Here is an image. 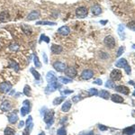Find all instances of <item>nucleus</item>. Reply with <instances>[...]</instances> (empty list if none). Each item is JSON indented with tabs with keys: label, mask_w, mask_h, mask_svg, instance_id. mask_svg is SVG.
<instances>
[{
	"label": "nucleus",
	"mask_w": 135,
	"mask_h": 135,
	"mask_svg": "<svg viewBox=\"0 0 135 135\" xmlns=\"http://www.w3.org/2000/svg\"><path fill=\"white\" fill-rule=\"evenodd\" d=\"M115 67H117V68H123L127 74L130 75V73H131V67L128 65V62H127V61L125 59H120V60H118L115 62Z\"/></svg>",
	"instance_id": "nucleus-1"
},
{
	"label": "nucleus",
	"mask_w": 135,
	"mask_h": 135,
	"mask_svg": "<svg viewBox=\"0 0 135 135\" xmlns=\"http://www.w3.org/2000/svg\"><path fill=\"white\" fill-rule=\"evenodd\" d=\"M76 15L77 18H85L88 14V9L85 6H79L76 9Z\"/></svg>",
	"instance_id": "nucleus-2"
},
{
	"label": "nucleus",
	"mask_w": 135,
	"mask_h": 135,
	"mask_svg": "<svg viewBox=\"0 0 135 135\" xmlns=\"http://www.w3.org/2000/svg\"><path fill=\"white\" fill-rule=\"evenodd\" d=\"M104 42L106 45V47L109 48V49H113L115 46V40L112 36H106L104 40Z\"/></svg>",
	"instance_id": "nucleus-3"
},
{
	"label": "nucleus",
	"mask_w": 135,
	"mask_h": 135,
	"mask_svg": "<svg viewBox=\"0 0 135 135\" xmlns=\"http://www.w3.org/2000/svg\"><path fill=\"white\" fill-rule=\"evenodd\" d=\"M122 77H123V74H122L121 70H119V69H113L110 74V78L113 81H118L121 79Z\"/></svg>",
	"instance_id": "nucleus-4"
},
{
	"label": "nucleus",
	"mask_w": 135,
	"mask_h": 135,
	"mask_svg": "<svg viewBox=\"0 0 135 135\" xmlns=\"http://www.w3.org/2000/svg\"><path fill=\"white\" fill-rule=\"evenodd\" d=\"M64 72H65L66 76H68V77H70V78H74L77 74V69H75L74 67H68V68H66V69H65Z\"/></svg>",
	"instance_id": "nucleus-5"
},
{
	"label": "nucleus",
	"mask_w": 135,
	"mask_h": 135,
	"mask_svg": "<svg viewBox=\"0 0 135 135\" xmlns=\"http://www.w3.org/2000/svg\"><path fill=\"white\" fill-rule=\"evenodd\" d=\"M53 68L59 72H63L65 71V69H66V64L63 63V62H61V61H55L54 63L52 64Z\"/></svg>",
	"instance_id": "nucleus-6"
},
{
	"label": "nucleus",
	"mask_w": 135,
	"mask_h": 135,
	"mask_svg": "<svg viewBox=\"0 0 135 135\" xmlns=\"http://www.w3.org/2000/svg\"><path fill=\"white\" fill-rule=\"evenodd\" d=\"M94 76V72L91 69H85L84 71L81 73V78L84 80H88L92 78Z\"/></svg>",
	"instance_id": "nucleus-7"
},
{
	"label": "nucleus",
	"mask_w": 135,
	"mask_h": 135,
	"mask_svg": "<svg viewBox=\"0 0 135 135\" xmlns=\"http://www.w3.org/2000/svg\"><path fill=\"white\" fill-rule=\"evenodd\" d=\"M40 15H41L40 11H38V10H33V11H32L30 14H28L26 19H27L28 21H33V20H36L38 19V18H40Z\"/></svg>",
	"instance_id": "nucleus-8"
},
{
	"label": "nucleus",
	"mask_w": 135,
	"mask_h": 135,
	"mask_svg": "<svg viewBox=\"0 0 135 135\" xmlns=\"http://www.w3.org/2000/svg\"><path fill=\"white\" fill-rule=\"evenodd\" d=\"M11 17L7 11H2L0 13V22L1 23H7L10 21Z\"/></svg>",
	"instance_id": "nucleus-9"
},
{
	"label": "nucleus",
	"mask_w": 135,
	"mask_h": 135,
	"mask_svg": "<svg viewBox=\"0 0 135 135\" xmlns=\"http://www.w3.org/2000/svg\"><path fill=\"white\" fill-rule=\"evenodd\" d=\"M29 112H30V102L28 100H25L24 102V106L21 109V114H22V116H25Z\"/></svg>",
	"instance_id": "nucleus-10"
},
{
	"label": "nucleus",
	"mask_w": 135,
	"mask_h": 135,
	"mask_svg": "<svg viewBox=\"0 0 135 135\" xmlns=\"http://www.w3.org/2000/svg\"><path fill=\"white\" fill-rule=\"evenodd\" d=\"M12 88V84L8 82H3L0 84V91L3 93H7V92Z\"/></svg>",
	"instance_id": "nucleus-11"
},
{
	"label": "nucleus",
	"mask_w": 135,
	"mask_h": 135,
	"mask_svg": "<svg viewBox=\"0 0 135 135\" xmlns=\"http://www.w3.org/2000/svg\"><path fill=\"white\" fill-rule=\"evenodd\" d=\"M114 89L119 93H122L123 95H129L130 93V89L125 86H116Z\"/></svg>",
	"instance_id": "nucleus-12"
},
{
	"label": "nucleus",
	"mask_w": 135,
	"mask_h": 135,
	"mask_svg": "<svg viewBox=\"0 0 135 135\" xmlns=\"http://www.w3.org/2000/svg\"><path fill=\"white\" fill-rule=\"evenodd\" d=\"M50 50L53 54H61L63 51V48L61 45H57V44H52L50 47Z\"/></svg>",
	"instance_id": "nucleus-13"
},
{
	"label": "nucleus",
	"mask_w": 135,
	"mask_h": 135,
	"mask_svg": "<svg viewBox=\"0 0 135 135\" xmlns=\"http://www.w3.org/2000/svg\"><path fill=\"white\" fill-rule=\"evenodd\" d=\"M69 33H70V29H69V27L67 26V25L61 26V28L58 29V33L62 36H67L68 34H69Z\"/></svg>",
	"instance_id": "nucleus-14"
},
{
	"label": "nucleus",
	"mask_w": 135,
	"mask_h": 135,
	"mask_svg": "<svg viewBox=\"0 0 135 135\" xmlns=\"http://www.w3.org/2000/svg\"><path fill=\"white\" fill-rule=\"evenodd\" d=\"M53 115H54V112H53L52 110H50V111H49V112H47V113H45V115H44V122H45V123H50V121L52 122Z\"/></svg>",
	"instance_id": "nucleus-15"
},
{
	"label": "nucleus",
	"mask_w": 135,
	"mask_h": 135,
	"mask_svg": "<svg viewBox=\"0 0 135 135\" xmlns=\"http://www.w3.org/2000/svg\"><path fill=\"white\" fill-rule=\"evenodd\" d=\"M0 108L3 112H9L11 109V104L9 101H4L0 105Z\"/></svg>",
	"instance_id": "nucleus-16"
},
{
	"label": "nucleus",
	"mask_w": 135,
	"mask_h": 135,
	"mask_svg": "<svg viewBox=\"0 0 135 135\" xmlns=\"http://www.w3.org/2000/svg\"><path fill=\"white\" fill-rule=\"evenodd\" d=\"M111 99L112 101L114 103H118V104H121V103H123V97H121L120 95H116V94H113L111 96Z\"/></svg>",
	"instance_id": "nucleus-17"
},
{
	"label": "nucleus",
	"mask_w": 135,
	"mask_h": 135,
	"mask_svg": "<svg viewBox=\"0 0 135 135\" xmlns=\"http://www.w3.org/2000/svg\"><path fill=\"white\" fill-rule=\"evenodd\" d=\"M91 11L94 15H99L102 13V8H101V6L99 5H95L94 6H92Z\"/></svg>",
	"instance_id": "nucleus-18"
},
{
	"label": "nucleus",
	"mask_w": 135,
	"mask_h": 135,
	"mask_svg": "<svg viewBox=\"0 0 135 135\" xmlns=\"http://www.w3.org/2000/svg\"><path fill=\"white\" fill-rule=\"evenodd\" d=\"M70 108H71V102L70 101H66L63 104L62 107H61V111L64 112V113H67V112H69L70 110Z\"/></svg>",
	"instance_id": "nucleus-19"
},
{
	"label": "nucleus",
	"mask_w": 135,
	"mask_h": 135,
	"mask_svg": "<svg viewBox=\"0 0 135 135\" xmlns=\"http://www.w3.org/2000/svg\"><path fill=\"white\" fill-rule=\"evenodd\" d=\"M125 135H132L135 132V126H131V127H126L125 129L123 131Z\"/></svg>",
	"instance_id": "nucleus-20"
},
{
	"label": "nucleus",
	"mask_w": 135,
	"mask_h": 135,
	"mask_svg": "<svg viewBox=\"0 0 135 135\" xmlns=\"http://www.w3.org/2000/svg\"><path fill=\"white\" fill-rule=\"evenodd\" d=\"M8 121L10 123H15L18 121V117H17L16 113H12L8 116Z\"/></svg>",
	"instance_id": "nucleus-21"
},
{
	"label": "nucleus",
	"mask_w": 135,
	"mask_h": 135,
	"mask_svg": "<svg viewBox=\"0 0 135 135\" xmlns=\"http://www.w3.org/2000/svg\"><path fill=\"white\" fill-rule=\"evenodd\" d=\"M22 29L26 35H31V34H32V28H31V26H29V25H22Z\"/></svg>",
	"instance_id": "nucleus-22"
},
{
	"label": "nucleus",
	"mask_w": 135,
	"mask_h": 135,
	"mask_svg": "<svg viewBox=\"0 0 135 135\" xmlns=\"http://www.w3.org/2000/svg\"><path fill=\"white\" fill-rule=\"evenodd\" d=\"M98 94H99L100 97H102L104 99H109L110 98V93L106 90H101Z\"/></svg>",
	"instance_id": "nucleus-23"
},
{
	"label": "nucleus",
	"mask_w": 135,
	"mask_h": 135,
	"mask_svg": "<svg viewBox=\"0 0 135 135\" xmlns=\"http://www.w3.org/2000/svg\"><path fill=\"white\" fill-rule=\"evenodd\" d=\"M46 78H47V81L48 82H54L56 80V77L55 75H54V73L51 71L48 72L47 76H46Z\"/></svg>",
	"instance_id": "nucleus-24"
},
{
	"label": "nucleus",
	"mask_w": 135,
	"mask_h": 135,
	"mask_svg": "<svg viewBox=\"0 0 135 135\" xmlns=\"http://www.w3.org/2000/svg\"><path fill=\"white\" fill-rule=\"evenodd\" d=\"M36 25H56V23L50 22V21H39L36 23Z\"/></svg>",
	"instance_id": "nucleus-25"
},
{
	"label": "nucleus",
	"mask_w": 135,
	"mask_h": 135,
	"mask_svg": "<svg viewBox=\"0 0 135 135\" xmlns=\"http://www.w3.org/2000/svg\"><path fill=\"white\" fill-rule=\"evenodd\" d=\"M4 133H5V135H14L15 131L13 128H11V127H6V129H5Z\"/></svg>",
	"instance_id": "nucleus-26"
},
{
	"label": "nucleus",
	"mask_w": 135,
	"mask_h": 135,
	"mask_svg": "<svg viewBox=\"0 0 135 135\" xmlns=\"http://www.w3.org/2000/svg\"><path fill=\"white\" fill-rule=\"evenodd\" d=\"M9 67L12 68V69H14L15 71H18V70H19V65H18L17 62H15L14 61H10V65H9Z\"/></svg>",
	"instance_id": "nucleus-27"
},
{
	"label": "nucleus",
	"mask_w": 135,
	"mask_h": 135,
	"mask_svg": "<svg viewBox=\"0 0 135 135\" xmlns=\"http://www.w3.org/2000/svg\"><path fill=\"white\" fill-rule=\"evenodd\" d=\"M33 61H34V65H35L36 69H41V63L40 62V61H39L38 56H34Z\"/></svg>",
	"instance_id": "nucleus-28"
},
{
	"label": "nucleus",
	"mask_w": 135,
	"mask_h": 135,
	"mask_svg": "<svg viewBox=\"0 0 135 135\" xmlns=\"http://www.w3.org/2000/svg\"><path fill=\"white\" fill-rule=\"evenodd\" d=\"M30 71H31V73H32V74L33 75V77H35L36 79H40V78H41V76H40V74H39V72H38V71H36L35 69H33V68H32Z\"/></svg>",
	"instance_id": "nucleus-29"
},
{
	"label": "nucleus",
	"mask_w": 135,
	"mask_h": 135,
	"mask_svg": "<svg viewBox=\"0 0 135 135\" xmlns=\"http://www.w3.org/2000/svg\"><path fill=\"white\" fill-rule=\"evenodd\" d=\"M58 80L60 81V82L63 83V84H68V83H69L70 81H71L70 78H67V77H60L58 78Z\"/></svg>",
	"instance_id": "nucleus-30"
},
{
	"label": "nucleus",
	"mask_w": 135,
	"mask_h": 135,
	"mask_svg": "<svg viewBox=\"0 0 135 135\" xmlns=\"http://www.w3.org/2000/svg\"><path fill=\"white\" fill-rule=\"evenodd\" d=\"M24 94L27 97H30L31 96V87L29 86H25V89H24Z\"/></svg>",
	"instance_id": "nucleus-31"
},
{
	"label": "nucleus",
	"mask_w": 135,
	"mask_h": 135,
	"mask_svg": "<svg viewBox=\"0 0 135 135\" xmlns=\"http://www.w3.org/2000/svg\"><path fill=\"white\" fill-rule=\"evenodd\" d=\"M9 49H10V50H15V51H16V50H18V49H19V45H18V44H16V43H14V42H13V43H11L10 44V46H9Z\"/></svg>",
	"instance_id": "nucleus-32"
},
{
	"label": "nucleus",
	"mask_w": 135,
	"mask_h": 135,
	"mask_svg": "<svg viewBox=\"0 0 135 135\" xmlns=\"http://www.w3.org/2000/svg\"><path fill=\"white\" fill-rule=\"evenodd\" d=\"M57 135H67V131L65 128H60L57 132Z\"/></svg>",
	"instance_id": "nucleus-33"
},
{
	"label": "nucleus",
	"mask_w": 135,
	"mask_h": 135,
	"mask_svg": "<svg viewBox=\"0 0 135 135\" xmlns=\"http://www.w3.org/2000/svg\"><path fill=\"white\" fill-rule=\"evenodd\" d=\"M41 41H46L47 43H49V42H50V38L47 37L46 35H44V34H41V39H40V42H41Z\"/></svg>",
	"instance_id": "nucleus-34"
},
{
	"label": "nucleus",
	"mask_w": 135,
	"mask_h": 135,
	"mask_svg": "<svg viewBox=\"0 0 135 135\" xmlns=\"http://www.w3.org/2000/svg\"><path fill=\"white\" fill-rule=\"evenodd\" d=\"M105 86L109 88H114L116 86L114 84V82H113V81H107V83L105 84Z\"/></svg>",
	"instance_id": "nucleus-35"
},
{
	"label": "nucleus",
	"mask_w": 135,
	"mask_h": 135,
	"mask_svg": "<svg viewBox=\"0 0 135 135\" xmlns=\"http://www.w3.org/2000/svg\"><path fill=\"white\" fill-rule=\"evenodd\" d=\"M89 94H90V96H97L98 95V91L96 88H91L89 90Z\"/></svg>",
	"instance_id": "nucleus-36"
},
{
	"label": "nucleus",
	"mask_w": 135,
	"mask_h": 135,
	"mask_svg": "<svg viewBox=\"0 0 135 135\" xmlns=\"http://www.w3.org/2000/svg\"><path fill=\"white\" fill-rule=\"evenodd\" d=\"M127 26H128V28H130L131 30L134 31V32H135V22H131V23H129Z\"/></svg>",
	"instance_id": "nucleus-37"
},
{
	"label": "nucleus",
	"mask_w": 135,
	"mask_h": 135,
	"mask_svg": "<svg viewBox=\"0 0 135 135\" xmlns=\"http://www.w3.org/2000/svg\"><path fill=\"white\" fill-rule=\"evenodd\" d=\"M62 101H63V97H59V98H56L53 101V104L54 105H60V103H61Z\"/></svg>",
	"instance_id": "nucleus-38"
},
{
	"label": "nucleus",
	"mask_w": 135,
	"mask_h": 135,
	"mask_svg": "<svg viewBox=\"0 0 135 135\" xmlns=\"http://www.w3.org/2000/svg\"><path fill=\"white\" fill-rule=\"evenodd\" d=\"M123 50H124V47H121L120 49L118 50V51H117V57H120V56L123 54Z\"/></svg>",
	"instance_id": "nucleus-39"
},
{
	"label": "nucleus",
	"mask_w": 135,
	"mask_h": 135,
	"mask_svg": "<svg viewBox=\"0 0 135 135\" xmlns=\"http://www.w3.org/2000/svg\"><path fill=\"white\" fill-rule=\"evenodd\" d=\"M42 58H43L44 63L48 64V57H47V55H46V53H45V52L42 53Z\"/></svg>",
	"instance_id": "nucleus-40"
},
{
	"label": "nucleus",
	"mask_w": 135,
	"mask_h": 135,
	"mask_svg": "<svg viewBox=\"0 0 135 135\" xmlns=\"http://www.w3.org/2000/svg\"><path fill=\"white\" fill-rule=\"evenodd\" d=\"M94 83H95V84H97V85H99V86H101L103 84L102 80L100 79V78H97V79H95Z\"/></svg>",
	"instance_id": "nucleus-41"
},
{
	"label": "nucleus",
	"mask_w": 135,
	"mask_h": 135,
	"mask_svg": "<svg viewBox=\"0 0 135 135\" xmlns=\"http://www.w3.org/2000/svg\"><path fill=\"white\" fill-rule=\"evenodd\" d=\"M99 129L101 130V131H106V130H108V127L105 126V125H102V124H100Z\"/></svg>",
	"instance_id": "nucleus-42"
},
{
	"label": "nucleus",
	"mask_w": 135,
	"mask_h": 135,
	"mask_svg": "<svg viewBox=\"0 0 135 135\" xmlns=\"http://www.w3.org/2000/svg\"><path fill=\"white\" fill-rule=\"evenodd\" d=\"M129 84H131V85L134 86H135V83L133 82V81H132V80H130V81H129ZM132 96H133V97H135V90H134V92H133V93H132Z\"/></svg>",
	"instance_id": "nucleus-43"
},
{
	"label": "nucleus",
	"mask_w": 135,
	"mask_h": 135,
	"mask_svg": "<svg viewBox=\"0 0 135 135\" xmlns=\"http://www.w3.org/2000/svg\"><path fill=\"white\" fill-rule=\"evenodd\" d=\"M79 97H78V96H77V97H74V98H73V102H75V103H77V101H79Z\"/></svg>",
	"instance_id": "nucleus-44"
},
{
	"label": "nucleus",
	"mask_w": 135,
	"mask_h": 135,
	"mask_svg": "<svg viewBox=\"0 0 135 135\" xmlns=\"http://www.w3.org/2000/svg\"><path fill=\"white\" fill-rule=\"evenodd\" d=\"M80 135H94V132H86V133H81Z\"/></svg>",
	"instance_id": "nucleus-45"
},
{
	"label": "nucleus",
	"mask_w": 135,
	"mask_h": 135,
	"mask_svg": "<svg viewBox=\"0 0 135 135\" xmlns=\"http://www.w3.org/2000/svg\"><path fill=\"white\" fill-rule=\"evenodd\" d=\"M24 125H25V123H24L23 121L20 122V123H19V127H20V128H21V127H23Z\"/></svg>",
	"instance_id": "nucleus-46"
},
{
	"label": "nucleus",
	"mask_w": 135,
	"mask_h": 135,
	"mask_svg": "<svg viewBox=\"0 0 135 135\" xmlns=\"http://www.w3.org/2000/svg\"><path fill=\"white\" fill-rule=\"evenodd\" d=\"M39 135H45V133H44V132H41V133H40Z\"/></svg>",
	"instance_id": "nucleus-47"
},
{
	"label": "nucleus",
	"mask_w": 135,
	"mask_h": 135,
	"mask_svg": "<svg viewBox=\"0 0 135 135\" xmlns=\"http://www.w3.org/2000/svg\"><path fill=\"white\" fill-rule=\"evenodd\" d=\"M132 49H135V44H133V45H132Z\"/></svg>",
	"instance_id": "nucleus-48"
}]
</instances>
